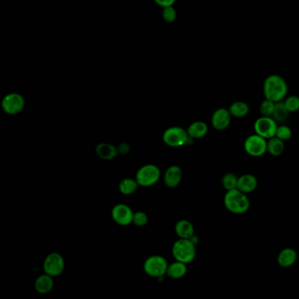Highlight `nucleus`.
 Listing matches in <instances>:
<instances>
[{
    "mask_svg": "<svg viewBox=\"0 0 299 299\" xmlns=\"http://www.w3.org/2000/svg\"><path fill=\"white\" fill-rule=\"evenodd\" d=\"M275 104L276 103L271 101L270 99H265L260 105V112L261 116L272 117L274 109H275Z\"/></svg>",
    "mask_w": 299,
    "mask_h": 299,
    "instance_id": "a878e982",
    "label": "nucleus"
},
{
    "mask_svg": "<svg viewBox=\"0 0 299 299\" xmlns=\"http://www.w3.org/2000/svg\"><path fill=\"white\" fill-rule=\"evenodd\" d=\"M182 169L178 166H170L164 174V183L169 188H175L181 183Z\"/></svg>",
    "mask_w": 299,
    "mask_h": 299,
    "instance_id": "ddd939ff",
    "label": "nucleus"
},
{
    "mask_svg": "<svg viewBox=\"0 0 299 299\" xmlns=\"http://www.w3.org/2000/svg\"><path fill=\"white\" fill-rule=\"evenodd\" d=\"M148 221V218L143 212H137L134 214V218H133V223L137 226H143L146 225Z\"/></svg>",
    "mask_w": 299,
    "mask_h": 299,
    "instance_id": "c85d7f7f",
    "label": "nucleus"
},
{
    "mask_svg": "<svg viewBox=\"0 0 299 299\" xmlns=\"http://www.w3.org/2000/svg\"><path fill=\"white\" fill-rule=\"evenodd\" d=\"M277 122L272 117L261 116L255 122V134L263 137L265 139H271L276 136L277 129Z\"/></svg>",
    "mask_w": 299,
    "mask_h": 299,
    "instance_id": "6e6552de",
    "label": "nucleus"
},
{
    "mask_svg": "<svg viewBox=\"0 0 299 299\" xmlns=\"http://www.w3.org/2000/svg\"><path fill=\"white\" fill-rule=\"evenodd\" d=\"M187 132L191 139H200L207 134L208 127L203 121H196L189 127Z\"/></svg>",
    "mask_w": 299,
    "mask_h": 299,
    "instance_id": "6ab92c4d",
    "label": "nucleus"
},
{
    "mask_svg": "<svg viewBox=\"0 0 299 299\" xmlns=\"http://www.w3.org/2000/svg\"><path fill=\"white\" fill-rule=\"evenodd\" d=\"M290 111H288L286 106L284 105L283 101L276 102L275 104V109H274L272 118L277 121V122H283L286 121L289 117Z\"/></svg>",
    "mask_w": 299,
    "mask_h": 299,
    "instance_id": "5701e85b",
    "label": "nucleus"
},
{
    "mask_svg": "<svg viewBox=\"0 0 299 299\" xmlns=\"http://www.w3.org/2000/svg\"><path fill=\"white\" fill-rule=\"evenodd\" d=\"M161 172L157 166L153 164L141 167L136 174V181L139 185L143 187H150L156 184L160 178Z\"/></svg>",
    "mask_w": 299,
    "mask_h": 299,
    "instance_id": "20e7f679",
    "label": "nucleus"
},
{
    "mask_svg": "<svg viewBox=\"0 0 299 299\" xmlns=\"http://www.w3.org/2000/svg\"><path fill=\"white\" fill-rule=\"evenodd\" d=\"M186 273H187L186 263L178 261L173 262L169 265L168 267V271H167V275L173 279L182 278V277H185Z\"/></svg>",
    "mask_w": 299,
    "mask_h": 299,
    "instance_id": "aec40b11",
    "label": "nucleus"
},
{
    "mask_svg": "<svg viewBox=\"0 0 299 299\" xmlns=\"http://www.w3.org/2000/svg\"><path fill=\"white\" fill-rule=\"evenodd\" d=\"M138 185L139 184L137 183L136 179L126 178L119 183L118 189L122 194L131 195L136 191Z\"/></svg>",
    "mask_w": 299,
    "mask_h": 299,
    "instance_id": "b1692460",
    "label": "nucleus"
},
{
    "mask_svg": "<svg viewBox=\"0 0 299 299\" xmlns=\"http://www.w3.org/2000/svg\"><path fill=\"white\" fill-rule=\"evenodd\" d=\"M296 258L297 254L293 248H284L279 253L277 257V262L281 267H290L296 262Z\"/></svg>",
    "mask_w": 299,
    "mask_h": 299,
    "instance_id": "dca6fc26",
    "label": "nucleus"
},
{
    "mask_svg": "<svg viewBox=\"0 0 299 299\" xmlns=\"http://www.w3.org/2000/svg\"><path fill=\"white\" fill-rule=\"evenodd\" d=\"M111 216L115 222L119 226H128L133 223L134 213L127 204H116L111 211Z\"/></svg>",
    "mask_w": 299,
    "mask_h": 299,
    "instance_id": "9b49d317",
    "label": "nucleus"
},
{
    "mask_svg": "<svg viewBox=\"0 0 299 299\" xmlns=\"http://www.w3.org/2000/svg\"><path fill=\"white\" fill-rule=\"evenodd\" d=\"M96 152L98 156L103 160H111L118 155V150L108 143H99L96 147Z\"/></svg>",
    "mask_w": 299,
    "mask_h": 299,
    "instance_id": "a211bd4d",
    "label": "nucleus"
},
{
    "mask_svg": "<svg viewBox=\"0 0 299 299\" xmlns=\"http://www.w3.org/2000/svg\"><path fill=\"white\" fill-rule=\"evenodd\" d=\"M25 106V100L18 93H10L2 100V108L7 114L14 115L22 111Z\"/></svg>",
    "mask_w": 299,
    "mask_h": 299,
    "instance_id": "9d476101",
    "label": "nucleus"
},
{
    "mask_svg": "<svg viewBox=\"0 0 299 299\" xmlns=\"http://www.w3.org/2000/svg\"><path fill=\"white\" fill-rule=\"evenodd\" d=\"M168 262L163 256L153 255L144 262V271L152 277H161L167 274Z\"/></svg>",
    "mask_w": 299,
    "mask_h": 299,
    "instance_id": "423d86ee",
    "label": "nucleus"
},
{
    "mask_svg": "<svg viewBox=\"0 0 299 299\" xmlns=\"http://www.w3.org/2000/svg\"><path fill=\"white\" fill-rule=\"evenodd\" d=\"M238 178L233 173H226L222 178V185L226 191H231L233 189H237Z\"/></svg>",
    "mask_w": 299,
    "mask_h": 299,
    "instance_id": "393cba45",
    "label": "nucleus"
},
{
    "mask_svg": "<svg viewBox=\"0 0 299 299\" xmlns=\"http://www.w3.org/2000/svg\"><path fill=\"white\" fill-rule=\"evenodd\" d=\"M51 276L45 273L36 279L35 283V290L40 294H47L50 292L54 286V280Z\"/></svg>",
    "mask_w": 299,
    "mask_h": 299,
    "instance_id": "f3484780",
    "label": "nucleus"
},
{
    "mask_svg": "<svg viewBox=\"0 0 299 299\" xmlns=\"http://www.w3.org/2000/svg\"><path fill=\"white\" fill-rule=\"evenodd\" d=\"M228 110L232 117L243 118L248 114L250 108H249V105L244 101H236L230 105Z\"/></svg>",
    "mask_w": 299,
    "mask_h": 299,
    "instance_id": "412c9836",
    "label": "nucleus"
},
{
    "mask_svg": "<svg viewBox=\"0 0 299 299\" xmlns=\"http://www.w3.org/2000/svg\"><path fill=\"white\" fill-rule=\"evenodd\" d=\"M155 1L161 7H167L173 6L175 0H155Z\"/></svg>",
    "mask_w": 299,
    "mask_h": 299,
    "instance_id": "7c9ffc66",
    "label": "nucleus"
},
{
    "mask_svg": "<svg viewBox=\"0 0 299 299\" xmlns=\"http://www.w3.org/2000/svg\"><path fill=\"white\" fill-rule=\"evenodd\" d=\"M284 105L290 112H296L299 110V97L292 95L288 97L283 101Z\"/></svg>",
    "mask_w": 299,
    "mask_h": 299,
    "instance_id": "bb28decb",
    "label": "nucleus"
},
{
    "mask_svg": "<svg viewBox=\"0 0 299 299\" xmlns=\"http://www.w3.org/2000/svg\"><path fill=\"white\" fill-rule=\"evenodd\" d=\"M172 254L176 261L190 263L196 257V247L191 239H180L172 248Z\"/></svg>",
    "mask_w": 299,
    "mask_h": 299,
    "instance_id": "7ed1b4c3",
    "label": "nucleus"
},
{
    "mask_svg": "<svg viewBox=\"0 0 299 299\" xmlns=\"http://www.w3.org/2000/svg\"><path fill=\"white\" fill-rule=\"evenodd\" d=\"M175 231L180 239H191L194 236V226L188 220H179L175 224Z\"/></svg>",
    "mask_w": 299,
    "mask_h": 299,
    "instance_id": "2eb2a0df",
    "label": "nucleus"
},
{
    "mask_svg": "<svg viewBox=\"0 0 299 299\" xmlns=\"http://www.w3.org/2000/svg\"><path fill=\"white\" fill-rule=\"evenodd\" d=\"M257 185V178L255 177V175L246 174V175L240 176L238 178L237 189L244 193H249V192L255 191Z\"/></svg>",
    "mask_w": 299,
    "mask_h": 299,
    "instance_id": "4468645a",
    "label": "nucleus"
},
{
    "mask_svg": "<svg viewBox=\"0 0 299 299\" xmlns=\"http://www.w3.org/2000/svg\"><path fill=\"white\" fill-rule=\"evenodd\" d=\"M232 115L226 108L217 109L212 117V125L216 130L223 131L229 127Z\"/></svg>",
    "mask_w": 299,
    "mask_h": 299,
    "instance_id": "f8f14e48",
    "label": "nucleus"
},
{
    "mask_svg": "<svg viewBox=\"0 0 299 299\" xmlns=\"http://www.w3.org/2000/svg\"><path fill=\"white\" fill-rule=\"evenodd\" d=\"M163 141L166 145L172 147H179L188 142L190 136L188 132L179 127L169 128L164 132L163 135Z\"/></svg>",
    "mask_w": 299,
    "mask_h": 299,
    "instance_id": "39448f33",
    "label": "nucleus"
},
{
    "mask_svg": "<svg viewBox=\"0 0 299 299\" xmlns=\"http://www.w3.org/2000/svg\"><path fill=\"white\" fill-rule=\"evenodd\" d=\"M246 152L251 156H263L267 151V142L263 137L258 134H253L248 136L244 142Z\"/></svg>",
    "mask_w": 299,
    "mask_h": 299,
    "instance_id": "0eeeda50",
    "label": "nucleus"
},
{
    "mask_svg": "<svg viewBox=\"0 0 299 299\" xmlns=\"http://www.w3.org/2000/svg\"><path fill=\"white\" fill-rule=\"evenodd\" d=\"M288 93V84L286 81L279 75H271L266 77L263 83V94L265 99L273 102L283 101Z\"/></svg>",
    "mask_w": 299,
    "mask_h": 299,
    "instance_id": "f257e3e1",
    "label": "nucleus"
},
{
    "mask_svg": "<svg viewBox=\"0 0 299 299\" xmlns=\"http://www.w3.org/2000/svg\"><path fill=\"white\" fill-rule=\"evenodd\" d=\"M224 204L226 209L235 214H243L247 213L250 208V201L246 193L238 189L227 191Z\"/></svg>",
    "mask_w": 299,
    "mask_h": 299,
    "instance_id": "f03ea898",
    "label": "nucleus"
},
{
    "mask_svg": "<svg viewBox=\"0 0 299 299\" xmlns=\"http://www.w3.org/2000/svg\"><path fill=\"white\" fill-rule=\"evenodd\" d=\"M64 257L58 253H51L45 259L43 270L45 273L51 277H57L64 271Z\"/></svg>",
    "mask_w": 299,
    "mask_h": 299,
    "instance_id": "1a4fd4ad",
    "label": "nucleus"
},
{
    "mask_svg": "<svg viewBox=\"0 0 299 299\" xmlns=\"http://www.w3.org/2000/svg\"><path fill=\"white\" fill-rule=\"evenodd\" d=\"M291 136H292V131L289 127L287 126L277 127L276 137H277L278 139L285 141V140H290Z\"/></svg>",
    "mask_w": 299,
    "mask_h": 299,
    "instance_id": "cd10ccee",
    "label": "nucleus"
},
{
    "mask_svg": "<svg viewBox=\"0 0 299 299\" xmlns=\"http://www.w3.org/2000/svg\"><path fill=\"white\" fill-rule=\"evenodd\" d=\"M284 148L285 146H284L283 140L278 139L277 137L271 138L267 141V151L273 156H281L283 153Z\"/></svg>",
    "mask_w": 299,
    "mask_h": 299,
    "instance_id": "4be33fe9",
    "label": "nucleus"
},
{
    "mask_svg": "<svg viewBox=\"0 0 299 299\" xmlns=\"http://www.w3.org/2000/svg\"><path fill=\"white\" fill-rule=\"evenodd\" d=\"M163 17L167 22H173L176 18V12L174 9V7L172 6L171 7H164L163 11Z\"/></svg>",
    "mask_w": 299,
    "mask_h": 299,
    "instance_id": "c756f323",
    "label": "nucleus"
}]
</instances>
